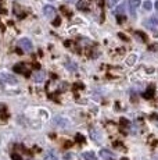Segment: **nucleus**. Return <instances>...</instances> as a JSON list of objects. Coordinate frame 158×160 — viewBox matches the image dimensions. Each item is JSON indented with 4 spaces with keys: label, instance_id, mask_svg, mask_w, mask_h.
<instances>
[{
    "label": "nucleus",
    "instance_id": "f257e3e1",
    "mask_svg": "<svg viewBox=\"0 0 158 160\" xmlns=\"http://www.w3.org/2000/svg\"><path fill=\"white\" fill-rule=\"evenodd\" d=\"M18 45H20L25 52H31L33 49V45H32L31 39H28V38H22L20 42H18Z\"/></svg>",
    "mask_w": 158,
    "mask_h": 160
},
{
    "label": "nucleus",
    "instance_id": "f03ea898",
    "mask_svg": "<svg viewBox=\"0 0 158 160\" xmlns=\"http://www.w3.org/2000/svg\"><path fill=\"white\" fill-rule=\"evenodd\" d=\"M0 78H2L4 82H7V84H11V85H16L17 84V78H16V77L10 75V74H7V72H2V74H0Z\"/></svg>",
    "mask_w": 158,
    "mask_h": 160
},
{
    "label": "nucleus",
    "instance_id": "7ed1b4c3",
    "mask_svg": "<svg viewBox=\"0 0 158 160\" xmlns=\"http://www.w3.org/2000/svg\"><path fill=\"white\" fill-rule=\"evenodd\" d=\"M14 71H16L17 74H24L25 77L29 75V71L26 70V67H25V64L24 63H18L17 66H14Z\"/></svg>",
    "mask_w": 158,
    "mask_h": 160
},
{
    "label": "nucleus",
    "instance_id": "20e7f679",
    "mask_svg": "<svg viewBox=\"0 0 158 160\" xmlns=\"http://www.w3.org/2000/svg\"><path fill=\"white\" fill-rule=\"evenodd\" d=\"M43 14L46 15L47 18H53L56 15V8L53 6H44L43 7Z\"/></svg>",
    "mask_w": 158,
    "mask_h": 160
},
{
    "label": "nucleus",
    "instance_id": "39448f33",
    "mask_svg": "<svg viewBox=\"0 0 158 160\" xmlns=\"http://www.w3.org/2000/svg\"><path fill=\"white\" fill-rule=\"evenodd\" d=\"M154 93H156V87H154V85H150V87L147 88V91L143 93V98H146V99H151V98L154 96Z\"/></svg>",
    "mask_w": 158,
    "mask_h": 160
},
{
    "label": "nucleus",
    "instance_id": "423d86ee",
    "mask_svg": "<svg viewBox=\"0 0 158 160\" xmlns=\"http://www.w3.org/2000/svg\"><path fill=\"white\" fill-rule=\"evenodd\" d=\"M32 79H33L35 82H43V81H44V72H43V71H36V72H33Z\"/></svg>",
    "mask_w": 158,
    "mask_h": 160
},
{
    "label": "nucleus",
    "instance_id": "0eeeda50",
    "mask_svg": "<svg viewBox=\"0 0 158 160\" xmlns=\"http://www.w3.org/2000/svg\"><path fill=\"white\" fill-rule=\"evenodd\" d=\"M139 6H140V0H129V7L132 15H135V11L136 8H139Z\"/></svg>",
    "mask_w": 158,
    "mask_h": 160
},
{
    "label": "nucleus",
    "instance_id": "6e6552de",
    "mask_svg": "<svg viewBox=\"0 0 158 160\" xmlns=\"http://www.w3.org/2000/svg\"><path fill=\"white\" fill-rule=\"evenodd\" d=\"M100 156H101V158H104L105 160H112V159H114V153H111L110 150H107V149H101V150H100Z\"/></svg>",
    "mask_w": 158,
    "mask_h": 160
},
{
    "label": "nucleus",
    "instance_id": "1a4fd4ad",
    "mask_svg": "<svg viewBox=\"0 0 158 160\" xmlns=\"http://www.w3.org/2000/svg\"><path fill=\"white\" fill-rule=\"evenodd\" d=\"M90 3H92V0H81V2L78 3V8L79 10H87Z\"/></svg>",
    "mask_w": 158,
    "mask_h": 160
},
{
    "label": "nucleus",
    "instance_id": "9d476101",
    "mask_svg": "<svg viewBox=\"0 0 158 160\" xmlns=\"http://www.w3.org/2000/svg\"><path fill=\"white\" fill-rule=\"evenodd\" d=\"M82 156H83L85 160H96V155L93 152H85Z\"/></svg>",
    "mask_w": 158,
    "mask_h": 160
},
{
    "label": "nucleus",
    "instance_id": "9b49d317",
    "mask_svg": "<svg viewBox=\"0 0 158 160\" xmlns=\"http://www.w3.org/2000/svg\"><path fill=\"white\" fill-rule=\"evenodd\" d=\"M14 11H16V14H18V17H20V18H22L24 17V15H25V13H24V11H21V7H20V6H14Z\"/></svg>",
    "mask_w": 158,
    "mask_h": 160
},
{
    "label": "nucleus",
    "instance_id": "f8f14e48",
    "mask_svg": "<svg viewBox=\"0 0 158 160\" xmlns=\"http://www.w3.org/2000/svg\"><path fill=\"white\" fill-rule=\"evenodd\" d=\"M146 25H158V17L150 18V21H147V22H146Z\"/></svg>",
    "mask_w": 158,
    "mask_h": 160
},
{
    "label": "nucleus",
    "instance_id": "ddd939ff",
    "mask_svg": "<svg viewBox=\"0 0 158 160\" xmlns=\"http://www.w3.org/2000/svg\"><path fill=\"white\" fill-rule=\"evenodd\" d=\"M6 109H7V107H6L3 103H0V116H2L3 118H4V117H7V113H6Z\"/></svg>",
    "mask_w": 158,
    "mask_h": 160
},
{
    "label": "nucleus",
    "instance_id": "4468645a",
    "mask_svg": "<svg viewBox=\"0 0 158 160\" xmlns=\"http://www.w3.org/2000/svg\"><path fill=\"white\" fill-rule=\"evenodd\" d=\"M123 11H125V4H121L119 7H117V10H115V14L121 15V14H123Z\"/></svg>",
    "mask_w": 158,
    "mask_h": 160
},
{
    "label": "nucleus",
    "instance_id": "2eb2a0df",
    "mask_svg": "<svg viewBox=\"0 0 158 160\" xmlns=\"http://www.w3.org/2000/svg\"><path fill=\"white\" fill-rule=\"evenodd\" d=\"M143 7H144V10H151V8H153V3H151L150 0H147V2L143 3Z\"/></svg>",
    "mask_w": 158,
    "mask_h": 160
},
{
    "label": "nucleus",
    "instance_id": "dca6fc26",
    "mask_svg": "<svg viewBox=\"0 0 158 160\" xmlns=\"http://www.w3.org/2000/svg\"><path fill=\"white\" fill-rule=\"evenodd\" d=\"M44 160H57V158H56V155H54V153H49L46 158H44Z\"/></svg>",
    "mask_w": 158,
    "mask_h": 160
},
{
    "label": "nucleus",
    "instance_id": "f3484780",
    "mask_svg": "<svg viewBox=\"0 0 158 160\" xmlns=\"http://www.w3.org/2000/svg\"><path fill=\"white\" fill-rule=\"evenodd\" d=\"M75 139H77V142H79V143H82V142H85V137H82L81 134H78L77 137H75Z\"/></svg>",
    "mask_w": 158,
    "mask_h": 160
},
{
    "label": "nucleus",
    "instance_id": "a211bd4d",
    "mask_svg": "<svg viewBox=\"0 0 158 160\" xmlns=\"http://www.w3.org/2000/svg\"><path fill=\"white\" fill-rule=\"evenodd\" d=\"M136 36H137V38H139V36H140L143 42H146V41H147V38H146V35H144V33H143V32H136Z\"/></svg>",
    "mask_w": 158,
    "mask_h": 160
},
{
    "label": "nucleus",
    "instance_id": "6ab92c4d",
    "mask_svg": "<svg viewBox=\"0 0 158 160\" xmlns=\"http://www.w3.org/2000/svg\"><path fill=\"white\" fill-rule=\"evenodd\" d=\"M13 160H24V159H21V156L18 153H13Z\"/></svg>",
    "mask_w": 158,
    "mask_h": 160
},
{
    "label": "nucleus",
    "instance_id": "aec40b11",
    "mask_svg": "<svg viewBox=\"0 0 158 160\" xmlns=\"http://www.w3.org/2000/svg\"><path fill=\"white\" fill-rule=\"evenodd\" d=\"M135 60H136V57H135V56H132V57H129V58H128V60H126V63H128V64H132Z\"/></svg>",
    "mask_w": 158,
    "mask_h": 160
},
{
    "label": "nucleus",
    "instance_id": "412c9836",
    "mask_svg": "<svg viewBox=\"0 0 158 160\" xmlns=\"http://www.w3.org/2000/svg\"><path fill=\"white\" fill-rule=\"evenodd\" d=\"M60 22H61V20H60V18H56V21L53 22V25H54V27H58Z\"/></svg>",
    "mask_w": 158,
    "mask_h": 160
},
{
    "label": "nucleus",
    "instance_id": "4be33fe9",
    "mask_svg": "<svg viewBox=\"0 0 158 160\" xmlns=\"http://www.w3.org/2000/svg\"><path fill=\"white\" fill-rule=\"evenodd\" d=\"M117 2H119V0H110V6L111 7H114V6L117 4Z\"/></svg>",
    "mask_w": 158,
    "mask_h": 160
},
{
    "label": "nucleus",
    "instance_id": "5701e85b",
    "mask_svg": "<svg viewBox=\"0 0 158 160\" xmlns=\"http://www.w3.org/2000/svg\"><path fill=\"white\" fill-rule=\"evenodd\" d=\"M150 49H151V50H157V49H158V45H157V46H150Z\"/></svg>",
    "mask_w": 158,
    "mask_h": 160
},
{
    "label": "nucleus",
    "instance_id": "b1692460",
    "mask_svg": "<svg viewBox=\"0 0 158 160\" xmlns=\"http://www.w3.org/2000/svg\"><path fill=\"white\" fill-rule=\"evenodd\" d=\"M153 118H156L154 121H156V122H157V125H158V116H153Z\"/></svg>",
    "mask_w": 158,
    "mask_h": 160
},
{
    "label": "nucleus",
    "instance_id": "393cba45",
    "mask_svg": "<svg viewBox=\"0 0 158 160\" xmlns=\"http://www.w3.org/2000/svg\"><path fill=\"white\" fill-rule=\"evenodd\" d=\"M119 38H122V39H125V41H126V36L122 35V33H119Z\"/></svg>",
    "mask_w": 158,
    "mask_h": 160
},
{
    "label": "nucleus",
    "instance_id": "a878e982",
    "mask_svg": "<svg viewBox=\"0 0 158 160\" xmlns=\"http://www.w3.org/2000/svg\"><path fill=\"white\" fill-rule=\"evenodd\" d=\"M156 8L158 10V2H156Z\"/></svg>",
    "mask_w": 158,
    "mask_h": 160
},
{
    "label": "nucleus",
    "instance_id": "bb28decb",
    "mask_svg": "<svg viewBox=\"0 0 158 160\" xmlns=\"http://www.w3.org/2000/svg\"><path fill=\"white\" fill-rule=\"evenodd\" d=\"M121 160H129V159H128V158H122V159H121Z\"/></svg>",
    "mask_w": 158,
    "mask_h": 160
},
{
    "label": "nucleus",
    "instance_id": "cd10ccee",
    "mask_svg": "<svg viewBox=\"0 0 158 160\" xmlns=\"http://www.w3.org/2000/svg\"><path fill=\"white\" fill-rule=\"evenodd\" d=\"M67 2H77V0H67Z\"/></svg>",
    "mask_w": 158,
    "mask_h": 160
}]
</instances>
